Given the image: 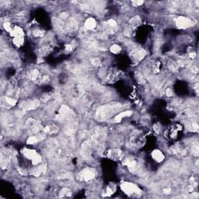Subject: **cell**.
Returning <instances> with one entry per match:
<instances>
[{"label": "cell", "instance_id": "6da1fadb", "mask_svg": "<svg viewBox=\"0 0 199 199\" xmlns=\"http://www.w3.org/2000/svg\"><path fill=\"white\" fill-rule=\"evenodd\" d=\"M121 188L123 192L128 195H139L142 193V190L139 186L131 182H124L121 185Z\"/></svg>", "mask_w": 199, "mask_h": 199}, {"label": "cell", "instance_id": "7a4b0ae2", "mask_svg": "<svg viewBox=\"0 0 199 199\" xmlns=\"http://www.w3.org/2000/svg\"><path fill=\"white\" fill-rule=\"evenodd\" d=\"M23 153L27 159L31 160L34 165H37L41 162V157L34 149H24L23 151Z\"/></svg>", "mask_w": 199, "mask_h": 199}, {"label": "cell", "instance_id": "3957f363", "mask_svg": "<svg viewBox=\"0 0 199 199\" xmlns=\"http://www.w3.org/2000/svg\"><path fill=\"white\" fill-rule=\"evenodd\" d=\"M95 177V173L93 169L90 168H86L81 171L80 173V178L83 181H90Z\"/></svg>", "mask_w": 199, "mask_h": 199}, {"label": "cell", "instance_id": "277c9868", "mask_svg": "<svg viewBox=\"0 0 199 199\" xmlns=\"http://www.w3.org/2000/svg\"><path fill=\"white\" fill-rule=\"evenodd\" d=\"M176 24H177V27L184 29V28H187L191 26L193 24V23L188 18L180 16V17L177 18V20H176Z\"/></svg>", "mask_w": 199, "mask_h": 199}, {"label": "cell", "instance_id": "5b68a950", "mask_svg": "<svg viewBox=\"0 0 199 199\" xmlns=\"http://www.w3.org/2000/svg\"><path fill=\"white\" fill-rule=\"evenodd\" d=\"M152 157L153 158L155 161H156L157 163H161L164 159V155L163 152L159 149H155L153 152H152Z\"/></svg>", "mask_w": 199, "mask_h": 199}, {"label": "cell", "instance_id": "8992f818", "mask_svg": "<svg viewBox=\"0 0 199 199\" xmlns=\"http://www.w3.org/2000/svg\"><path fill=\"white\" fill-rule=\"evenodd\" d=\"M97 26V23L94 18H89L85 22V27L87 30H93Z\"/></svg>", "mask_w": 199, "mask_h": 199}, {"label": "cell", "instance_id": "52a82bcc", "mask_svg": "<svg viewBox=\"0 0 199 199\" xmlns=\"http://www.w3.org/2000/svg\"><path fill=\"white\" fill-rule=\"evenodd\" d=\"M132 114V112H130V111H125V112H122L121 113V114H119L118 115V116L116 117V118H115V121H120L121 120L123 119L126 116H128V115H130V114Z\"/></svg>", "mask_w": 199, "mask_h": 199}, {"label": "cell", "instance_id": "ba28073f", "mask_svg": "<svg viewBox=\"0 0 199 199\" xmlns=\"http://www.w3.org/2000/svg\"><path fill=\"white\" fill-rule=\"evenodd\" d=\"M114 190H115V187H114L113 185H111V186H108L107 187V189H106V196H109L111 195V194H114Z\"/></svg>", "mask_w": 199, "mask_h": 199}, {"label": "cell", "instance_id": "9c48e42d", "mask_svg": "<svg viewBox=\"0 0 199 199\" xmlns=\"http://www.w3.org/2000/svg\"><path fill=\"white\" fill-rule=\"evenodd\" d=\"M121 47L118 44L112 45L111 48V52H112V53H114V54H118V53H119V52H121Z\"/></svg>", "mask_w": 199, "mask_h": 199}, {"label": "cell", "instance_id": "30bf717a", "mask_svg": "<svg viewBox=\"0 0 199 199\" xmlns=\"http://www.w3.org/2000/svg\"><path fill=\"white\" fill-rule=\"evenodd\" d=\"M132 3L135 4V5L136 6V5H142V4L143 3V2H139V1H137V2H132Z\"/></svg>", "mask_w": 199, "mask_h": 199}]
</instances>
